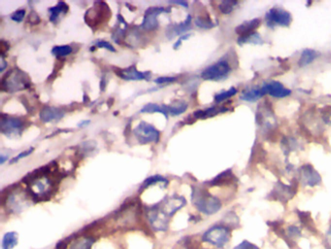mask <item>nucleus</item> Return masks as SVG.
<instances>
[{
    "label": "nucleus",
    "mask_w": 331,
    "mask_h": 249,
    "mask_svg": "<svg viewBox=\"0 0 331 249\" xmlns=\"http://www.w3.org/2000/svg\"><path fill=\"white\" fill-rule=\"evenodd\" d=\"M72 52V48L69 45H60V46H55L52 49V54L56 57H66L70 55Z\"/></svg>",
    "instance_id": "7c9ffc66"
},
{
    "label": "nucleus",
    "mask_w": 331,
    "mask_h": 249,
    "mask_svg": "<svg viewBox=\"0 0 331 249\" xmlns=\"http://www.w3.org/2000/svg\"><path fill=\"white\" fill-rule=\"evenodd\" d=\"M141 112L142 113H161L163 114L165 118L168 117V114H167V110L165 107H161L159 106L158 104H155V103H149L147 105H145L141 109Z\"/></svg>",
    "instance_id": "c85d7f7f"
},
{
    "label": "nucleus",
    "mask_w": 331,
    "mask_h": 249,
    "mask_svg": "<svg viewBox=\"0 0 331 249\" xmlns=\"http://www.w3.org/2000/svg\"><path fill=\"white\" fill-rule=\"evenodd\" d=\"M1 65H2V67H1V71H3V70H4V67H5V61H4L3 57L1 58Z\"/></svg>",
    "instance_id": "37998d69"
},
{
    "label": "nucleus",
    "mask_w": 331,
    "mask_h": 249,
    "mask_svg": "<svg viewBox=\"0 0 331 249\" xmlns=\"http://www.w3.org/2000/svg\"><path fill=\"white\" fill-rule=\"evenodd\" d=\"M186 205V199L180 196L168 197L163 200L162 205L159 207L166 215L172 216Z\"/></svg>",
    "instance_id": "ddd939ff"
},
{
    "label": "nucleus",
    "mask_w": 331,
    "mask_h": 249,
    "mask_svg": "<svg viewBox=\"0 0 331 249\" xmlns=\"http://www.w3.org/2000/svg\"><path fill=\"white\" fill-rule=\"evenodd\" d=\"M169 216L166 215L159 207L150 210L148 220L152 228L158 232H165L169 225Z\"/></svg>",
    "instance_id": "1a4fd4ad"
},
{
    "label": "nucleus",
    "mask_w": 331,
    "mask_h": 249,
    "mask_svg": "<svg viewBox=\"0 0 331 249\" xmlns=\"http://www.w3.org/2000/svg\"><path fill=\"white\" fill-rule=\"evenodd\" d=\"M176 4H179V5H184L186 7H188V3L187 2H175Z\"/></svg>",
    "instance_id": "c03bdc74"
},
{
    "label": "nucleus",
    "mask_w": 331,
    "mask_h": 249,
    "mask_svg": "<svg viewBox=\"0 0 331 249\" xmlns=\"http://www.w3.org/2000/svg\"><path fill=\"white\" fill-rule=\"evenodd\" d=\"M195 25L198 28L205 29V30L212 29L215 26V24L213 23V21L210 18L203 17V16H200V17H197L195 19Z\"/></svg>",
    "instance_id": "2f4dec72"
},
{
    "label": "nucleus",
    "mask_w": 331,
    "mask_h": 249,
    "mask_svg": "<svg viewBox=\"0 0 331 249\" xmlns=\"http://www.w3.org/2000/svg\"><path fill=\"white\" fill-rule=\"evenodd\" d=\"M29 189L34 199H47L54 190V182L44 174L35 175L30 179Z\"/></svg>",
    "instance_id": "20e7f679"
},
{
    "label": "nucleus",
    "mask_w": 331,
    "mask_h": 249,
    "mask_svg": "<svg viewBox=\"0 0 331 249\" xmlns=\"http://www.w3.org/2000/svg\"><path fill=\"white\" fill-rule=\"evenodd\" d=\"M236 5V1H223L220 4L219 8L223 14H230L235 9Z\"/></svg>",
    "instance_id": "72a5a7b5"
},
{
    "label": "nucleus",
    "mask_w": 331,
    "mask_h": 249,
    "mask_svg": "<svg viewBox=\"0 0 331 249\" xmlns=\"http://www.w3.org/2000/svg\"><path fill=\"white\" fill-rule=\"evenodd\" d=\"M118 75L120 77H122V79H126V80H133V81H139V80H144L147 79V73L144 72H140L138 71L135 67H130L126 69H122L118 72Z\"/></svg>",
    "instance_id": "a211bd4d"
},
{
    "label": "nucleus",
    "mask_w": 331,
    "mask_h": 249,
    "mask_svg": "<svg viewBox=\"0 0 331 249\" xmlns=\"http://www.w3.org/2000/svg\"><path fill=\"white\" fill-rule=\"evenodd\" d=\"M236 179L235 175L233 174V172L231 170H225L224 172L218 175L215 179H213L210 184L215 185V186H224V185L235 182Z\"/></svg>",
    "instance_id": "aec40b11"
},
{
    "label": "nucleus",
    "mask_w": 331,
    "mask_h": 249,
    "mask_svg": "<svg viewBox=\"0 0 331 249\" xmlns=\"http://www.w3.org/2000/svg\"><path fill=\"white\" fill-rule=\"evenodd\" d=\"M297 192L296 185H285L284 183L278 182L274 187L273 191L270 193V197L275 200H279L281 202H287L289 199H292Z\"/></svg>",
    "instance_id": "6e6552de"
},
{
    "label": "nucleus",
    "mask_w": 331,
    "mask_h": 249,
    "mask_svg": "<svg viewBox=\"0 0 331 249\" xmlns=\"http://www.w3.org/2000/svg\"><path fill=\"white\" fill-rule=\"evenodd\" d=\"M329 121L331 122V112H330V115H329Z\"/></svg>",
    "instance_id": "a18cd8bd"
},
{
    "label": "nucleus",
    "mask_w": 331,
    "mask_h": 249,
    "mask_svg": "<svg viewBox=\"0 0 331 249\" xmlns=\"http://www.w3.org/2000/svg\"><path fill=\"white\" fill-rule=\"evenodd\" d=\"M159 182H166L165 179L161 176H153V177H150L148 178L145 182L143 183L142 188L145 189V188H148L150 187L151 185H154V184H157V183Z\"/></svg>",
    "instance_id": "f704fd0d"
},
{
    "label": "nucleus",
    "mask_w": 331,
    "mask_h": 249,
    "mask_svg": "<svg viewBox=\"0 0 331 249\" xmlns=\"http://www.w3.org/2000/svg\"><path fill=\"white\" fill-rule=\"evenodd\" d=\"M191 200L196 209L205 215H214L222 207L220 199L208 193L205 189L199 187L192 188Z\"/></svg>",
    "instance_id": "f257e3e1"
},
{
    "label": "nucleus",
    "mask_w": 331,
    "mask_h": 249,
    "mask_svg": "<svg viewBox=\"0 0 331 249\" xmlns=\"http://www.w3.org/2000/svg\"><path fill=\"white\" fill-rule=\"evenodd\" d=\"M230 72H231V67L229 66V64L225 61H220L205 68L201 73V77L204 80L221 81L225 79L230 74Z\"/></svg>",
    "instance_id": "39448f33"
},
{
    "label": "nucleus",
    "mask_w": 331,
    "mask_h": 249,
    "mask_svg": "<svg viewBox=\"0 0 331 249\" xmlns=\"http://www.w3.org/2000/svg\"><path fill=\"white\" fill-rule=\"evenodd\" d=\"M234 249H259V247H257L255 244H253L248 240H244Z\"/></svg>",
    "instance_id": "c9c22d12"
},
{
    "label": "nucleus",
    "mask_w": 331,
    "mask_h": 249,
    "mask_svg": "<svg viewBox=\"0 0 331 249\" xmlns=\"http://www.w3.org/2000/svg\"><path fill=\"white\" fill-rule=\"evenodd\" d=\"M167 112H169L171 115L173 116H178L183 114L187 108H188V104L185 101H175L172 104L168 105L165 107Z\"/></svg>",
    "instance_id": "393cba45"
},
{
    "label": "nucleus",
    "mask_w": 331,
    "mask_h": 249,
    "mask_svg": "<svg viewBox=\"0 0 331 249\" xmlns=\"http://www.w3.org/2000/svg\"><path fill=\"white\" fill-rule=\"evenodd\" d=\"M189 36H190V34H187V35H184V36H182V37H181V38H180V39H179V40L176 42V44L174 45V48H175V49H177V48H178V47L181 45L182 41H183V40H185L186 38H189Z\"/></svg>",
    "instance_id": "79ce46f5"
},
{
    "label": "nucleus",
    "mask_w": 331,
    "mask_h": 249,
    "mask_svg": "<svg viewBox=\"0 0 331 249\" xmlns=\"http://www.w3.org/2000/svg\"><path fill=\"white\" fill-rule=\"evenodd\" d=\"M19 235L16 232H6L1 241V248L2 249H13L18 244Z\"/></svg>",
    "instance_id": "4be33fe9"
},
{
    "label": "nucleus",
    "mask_w": 331,
    "mask_h": 249,
    "mask_svg": "<svg viewBox=\"0 0 331 249\" xmlns=\"http://www.w3.org/2000/svg\"><path fill=\"white\" fill-rule=\"evenodd\" d=\"M237 89H235L234 87L230 88L229 90L227 91H224V92H221L220 94H217L216 97H215V100L217 102H221V101H224V100H228L229 98L235 96L237 94Z\"/></svg>",
    "instance_id": "473e14b6"
},
{
    "label": "nucleus",
    "mask_w": 331,
    "mask_h": 249,
    "mask_svg": "<svg viewBox=\"0 0 331 249\" xmlns=\"http://www.w3.org/2000/svg\"><path fill=\"white\" fill-rule=\"evenodd\" d=\"M190 24H191V17H190V15H189L188 18L185 20L184 23H181L179 25L170 26L169 29L167 30L168 38H172L174 36L184 34L185 32H187L188 30L190 29Z\"/></svg>",
    "instance_id": "6ab92c4d"
},
{
    "label": "nucleus",
    "mask_w": 331,
    "mask_h": 249,
    "mask_svg": "<svg viewBox=\"0 0 331 249\" xmlns=\"http://www.w3.org/2000/svg\"><path fill=\"white\" fill-rule=\"evenodd\" d=\"M27 199H25V197L22 194H11L8 198H7V207L13 211V212H19L22 211L23 209L26 208V203H27Z\"/></svg>",
    "instance_id": "dca6fc26"
},
{
    "label": "nucleus",
    "mask_w": 331,
    "mask_h": 249,
    "mask_svg": "<svg viewBox=\"0 0 331 249\" xmlns=\"http://www.w3.org/2000/svg\"><path fill=\"white\" fill-rule=\"evenodd\" d=\"M29 85V79L26 74L19 69H13L3 77L1 81V90L8 93H14L25 90Z\"/></svg>",
    "instance_id": "7ed1b4c3"
},
{
    "label": "nucleus",
    "mask_w": 331,
    "mask_h": 249,
    "mask_svg": "<svg viewBox=\"0 0 331 249\" xmlns=\"http://www.w3.org/2000/svg\"><path fill=\"white\" fill-rule=\"evenodd\" d=\"M266 21L269 27L273 28L276 26L288 27L292 21L291 14L280 7L271 8L266 13Z\"/></svg>",
    "instance_id": "0eeeda50"
},
{
    "label": "nucleus",
    "mask_w": 331,
    "mask_h": 249,
    "mask_svg": "<svg viewBox=\"0 0 331 249\" xmlns=\"http://www.w3.org/2000/svg\"><path fill=\"white\" fill-rule=\"evenodd\" d=\"M95 240L92 237H83L79 240L74 241L69 249H92Z\"/></svg>",
    "instance_id": "bb28decb"
},
{
    "label": "nucleus",
    "mask_w": 331,
    "mask_h": 249,
    "mask_svg": "<svg viewBox=\"0 0 331 249\" xmlns=\"http://www.w3.org/2000/svg\"><path fill=\"white\" fill-rule=\"evenodd\" d=\"M238 43L239 44H245V43H251V44H262L263 40L261 35L254 33V34L245 36V37H239L238 39Z\"/></svg>",
    "instance_id": "c756f323"
},
{
    "label": "nucleus",
    "mask_w": 331,
    "mask_h": 249,
    "mask_svg": "<svg viewBox=\"0 0 331 249\" xmlns=\"http://www.w3.org/2000/svg\"><path fill=\"white\" fill-rule=\"evenodd\" d=\"M222 112L221 108H218V107H211V108H207L205 110H197L193 113V116L198 119H204V118H209V117L216 116L217 114Z\"/></svg>",
    "instance_id": "cd10ccee"
},
{
    "label": "nucleus",
    "mask_w": 331,
    "mask_h": 249,
    "mask_svg": "<svg viewBox=\"0 0 331 249\" xmlns=\"http://www.w3.org/2000/svg\"><path fill=\"white\" fill-rule=\"evenodd\" d=\"M176 80V77H158V79L155 80V82L158 84L172 83Z\"/></svg>",
    "instance_id": "ea45409f"
},
{
    "label": "nucleus",
    "mask_w": 331,
    "mask_h": 249,
    "mask_svg": "<svg viewBox=\"0 0 331 249\" xmlns=\"http://www.w3.org/2000/svg\"><path fill=\"white\" fill-rule=\"evenodd\" d=\"M261 91L263 95H270L274 98L283 99L290 96L291 91L286 89L284 85L278 81H271L269 83L264 84L261 87Z\"/></svg>",
    "instance_id": "f8f14e48"
},
{
    "label": "nucleus",
    "mask_w": 331,
    "mask_h": 249,
    "mask_svg": "<svg viewBox=\"0 0 331 249\" xmlns=\"http://www.w3.org/2000/svg\"><path fill=\"white\" fill-rule=\"evenodd\" d=\"M231 238V230L227 226L216 225L209 228L202 235V240L217 248H223Z\"/></svg>",
    "instance_id": "f03ea898"
},
{
    "label": "nucleus",
    "mask_w": 331,
    "mask_h": 249,
    "mask_svg": "<svg viewBox=\"0 0 331 249\" xmlns=\"http://www.w3.org/2000/svg\"><path fill=\"white\" fill-rule=\"evenodd\" d=\"M299 178L304 185L310 187H315L321 182V176L311 165H304L301 166Z\"/></svg>",
    "instance_id": "9b49d317"
},
{
    "label": "nucleus",
    "mask_w": 331,
    "mask_h": 249,
    "mask_svg": "<svg viewBox=\"0 0 331 249\" xmlns=\"http://www.w3.org/2000/svg\"><path fill=\"white\" fill-rule=\"evenodd\" d=\"M64 113L63 110L56 107H44L40 111V119L43 123H51L54 121H59L63 118Z\"/></svg>",
    "instance_id": "f3484780"
},
{
    "label": "nucleus",
    "mask_w": 331,
    "mask_h": 249,
    "mask_svg": "<svg viewBox=\"0 0 331 249\" xmlns=\"http://www.w3.org/2000/svg\"><path fill=\"white\" fill-rule=\"evenodd\" d=\"M261 21L259 19H252L250 21H246L238 26L235 29V33L239 34V37H245L248 35L254 34L255 31L260 27Z\"/></svg>",
    "instance_id": "2eb2a0df"
},
{
    "label": "nucleus",
    "mask_w": 331,
    "mask_h": 249,
    "mask_svg": "<svg viewBox=\"0 0 331 249\" xmlns=\"http://www.w3.org/2000/svg\"><path fill=\"white\" fill-rule=\"evenodd\" d=\"M67 5L64 2H59L56 6L52 7L49 12H50V20L52 22H56L58 20V18L60 17V15L62 13H65L67 11Z\"/></svg>",
    "instance_id": "a878e982"
},
{
    "label": "nucleus",
    "mask_w": 331,
    "mask_h": 249,
    "mask_svg": "<svg viewBox=\"0 0 331 249\" xmlns=\"http://www.w3.org/2000/svg\"><path fill=\"white\" fill-rule=\"evenodd\" d=\"M25 14H26V10L24 9H21V10H18L16 11L12 16H11V19L15 22H22L23 19L25 17Z\"/></svg>",
    "instance_id": "4c0bfd02"
},
{
    "label": "nucleus",
    "mask_w": 331,
    "mask_h": 249,
    "mask_svg": "<svg viewBox=\"0 0 331 249\" xmlns=\"http://www.w3.org/2000/svg\"><path fill=\"white\" fill-rule=\"evenodd\" d=\"M24 129V122L16 117H2L1 133L9 137L20 135Z\"/></svg>",
    "instance_id": "9d476101"
},
{
    "label": "nucleus",
    "mask_w": 331,
    "mask_h": 249,
    "mask_svg": "<svg viewBox=\"0 0 331 249\" xmlns=\"http://www.w3.org/2000/svg\"><path fill=\"white\" fill-rule=\"evenodd\" d=\"M166 10L163 7H151L149 8L144 16L142 28L146 31H154L158 28V17L159 14L165 12Z\"/></svg>",
    "instance_id": "4468645a"
},
{
    "label": "nucleus",
    "mask_w": 331,
    "mask_h": 249,
    "mask_svg": "<svg viewBox=\"0 0 331 249\" xmlns=\"http://www.w3.org/2000/svg\"><path fill=\"white\" fill-rule=\"evenodd\" d=\"M133 133L137 140L142 144L158 142L160 136L158 130L154 126L146 122L139 123L138 126L134 129Z\"/></svg>",
    "instance_id": "423d86ee"
},
{
    "label": "nucleus",
    "mask_w": 331,
    "mask_h": 249,
    "mask_svg": "<svg viewBox=\"0 0 331 249\" xmlns=\"http://www.w3.org/2000/svg\"><path fill=\"white\" fill-rule=\"evenodd\" d=\"M324 245L326 249H331V226L326 232L325 237H324Z\"/></svg>",
    "instance_id": "a19ab883"
},
{
    "label": "nucleus",
    "mask_w": 331,
    "mask_h": 249,
    "mask_svg": "<svg viewBox=\"0 0 331 249\" xmlns=\"http://www.w3.org/2000/svg\"><path fill=\"white\" fill-rule=\"evenodd\" d=\"M32 151H33V148H30L29 150H26V151H24V152H22V153H20L18 156H16L10 163L11 164H14L15 162H18L19 160H21V159H23V158H26V157H28L29 155H31L32 153Z\"/></svg>",
    "instance_id": "e433bc0d"
},
{
    "label": "nucleus",
    "mask_w": 331,
    "mask_h": 249,
    "mask_svg": "<svg viewBox=\"0 0 331 249\" xmlns=\"http://www.w3.org/2000/svg\"><path fill=\"white\" fill-rule=\"evenodd\" d=\"M298 217H299L301 224L311 232H316L315 229V222L312 218L311 214L309 212H303V211H298Z\"/></svg>",
    "instance_id": "b1692460"
},
{
    "label": "nucleus",
    "mask_w": 331,
    "mask_h": 249,
    "mask_svg": "<svg viewBox=\"0 0 331 249\" xmlns=\"http://www.w3.org/2000/svg\"><path fill=\"white\" fill-rule=\"evenodd\" d=\"M316 58H317V53L315 50L306 49V50L303 51L301 54L298 65L301 67H307V66L311 65Z\"/></svg>",
    "instance_id": "5701e85b"
},
{
    "label": "nucleus",
    "mask_w": 331,
    "mask_h": 249,
    "mask_svg": "<svg viewBox=\"0 0 331 249\" xmlns=\"http://www.w3.org/2000/svg\"><path fill=\"white\" fill-rule=\"evenodd\" d=\"M96 46H97V47H99V48H105V49L112 51V52H114V51H115L114 47L111 45L110 43H109V42H107V41H104V40L98 41V42L96 43Z\"/></svg>",
    "instance_id": "58836bf2"
},
{
    "label": "nucleus",
    "mask_w": 331,
    "mask_h": 249,
    "mask_svg": "<svg viewBox=\"0 0 331 249\" xmlns=\"http://www.w3.org/2000/svg\"><path fill=\"white\" fill-rule=\"evenodd\" d=\"M262 96H264V95L262 94L261 88H248L242 93L241 100L252 102V101L259 100Z\"/></svg>",
    "instance_id": "412c9836"
}]
</instances>
